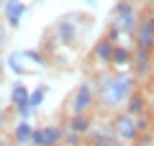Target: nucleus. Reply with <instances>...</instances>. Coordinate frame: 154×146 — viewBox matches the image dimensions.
Listing matches in <instances>:
<instances>
[{"label": "nucleus", "instance_id": "obj_30", "mask_svg": "<svg viewBox=\"0 0 154 146\" xmlns=\"http://www.w3.org/2000/svg\"><path fill=\"white\" fill-rule=\"evenodd\" d=\"M141 3L144 5H154V0H141Z\"/></svg>", "mask_w": 154, "mask_h": 146}, {"label": "nucleus", "instance_id": "obj_20", "mask_svg": "<svg viewBox=\"0 0 154 146\" xmlns=\"http://www.w3.org/2000/svg\"><path fill=\"white\" fill-rule=\"evenodd\" d=\"M62 146H85L82 144V136L75 133V131L64 128V138H62Z\"/></svg>", "mask_w": 154, "mask_h": 146}, {"label": "nucleus", "instance_id": "obj_23", "mask_svg": "<svg viewBox=\"0 0 154 146\" xmlns=\"http://www.w3.org/2000/svg\"><path fill=\"white\" fill-rule=\"evenodd\" d=\"M8 44H11V28H8V23L3 21L0 23V49L8 46Z\"/></svg>", "mask_w": 154, "mask_h": 146}, {"label": "nucleus", "instance_id": "obj_9", "mask_svg": "<svg viewBox=\"0 0 154 146\" xmlns=\"http://www.w3.org/2000/svg\"><path fill=\"white\" fill-rule=\"evenodd\" d=\"M26 11H28V8H26L23 0H5V5H3V18H5V23H8L11 31H16V28L21 26Z\"/></svg>", "mask_w": 154, "mask_h": 146}, {"label": "nucleus", "instance_id": "obj_10", "mask_svg": "<svg viewBox=\"0 0 154 146\" xmlns=\"http://www.w3.org/2000/svg\"><path fill=\"white\" fill-rule=\"evenodd\" d=\"M134 49L154 51V28H152V23H149V18H141V26L134 33Z\"/></svg>", "mask_w": 154, "mask_h": 146}, {"label": "nucleus", "instance_id": "obj_22", "mask_svg": "<svg viewBox=\"0 0 154 146\" xmlns=\"http://www.w3.org/2000/svg\"><path fill=\"white\" fill-rule=\"evenodd\" d=\"M152 115L149 113H144V115H139L136 118V128H139V133H149V131H152Z\"/></svg>", "mask_w": 154, "mask_h": 146}, {"label": "nucleus", "instance_id": "obj_28", "mask_svg": "<svg viewBox=\"0 0 154 146\" xmlns=\"http://www.w3.org/2000/svg\"><path fill=\"white\" fill-rule=\"evenodd\" d=\"M146 18H149V23H152V28H154V8L149 11V16H146Z\"/></svg>", "mask_w": 154, "mask_h": 146}, {"label": "nucleus", "instance_id": "obj_12", "mask_svg": "<svg viewBox=\"0 0 154 146\" xmlns=\"http://www.w3.org/2000/svg\"><path fill=\"white\" fill-rule=\"evenodd\" d=\"M36 126L31 120H16V126H11V141L16 146H31V136Z\"/></svg>", "mask_w": 154, "mask_h": 146}, {"label": "nucleus", "instance_id": "obj_32", "mask_svg": "<svg viewBox=\"0 0 154 146\" xmlns=\"http://www.w3.org/2000/svg\"><path fill=\"white\" fill-rule=\"evenodd\" d=\"M0 108H3V105H0Z\"/></svg>", "mask_w": 154, "mask_h": 146}, {"label": "nucleus", "instance_id": "obj_31", "mask_svg": "<svg viewBox=\"0 0 154 146\" xmlns=\"http://www.w3.org/2000/svg\"><path fill=\"white\" fill-rule=\"evenodd\" d=\"M3 5H5V0H0V11H3Z\"/></svg>", "mask_w": 154, "mask_h": 146}, {"label": "nucleus", "instance_id": "obj_17", "mask_svg": "<svg viewBox=\"0 0 154 146\" xmlns=\"http://www.w3.org/2000/svg\"><path fill=\"white\" fill-rule=\"evenodd\" d=\"M49 92H51V87L49 85H36V87H31V95H28V105H31V110L36 113V110H41V105L46 103V97H49Z\"/></svg>", "mask_w": 154, "mask_h": 146}, {"label": "nucleus", "instance_id": "obj_3", "mask_svg": "<svg viewBox=\"0 0 154 146\" xmlns=\"http://www.w3.org/2000/svg\"><path fill=\"white\" fill-rule=\"evenodd\" d=\"M67 105H69V115H90L95 108H98L95 82H93V80H82L75 90H72Z\"/></svg>", "mask_w": 154, "mask_h": 146}, {"label": "nucleus", "instance_id": "obj_6", "mask_svg": "<svg viewBox=\"0 0 154 146\" xmlns=\"http://www.w3.org/2000/svg\"><path fill=\"white\" fill-rule=\"evenodd\" d=\"M128 72L134 75L136 82H146L154 77V51H141V49H134V59Z\"/></svg>", "mask_w": 154, "mask_h": 146}, {"label": "nucleus", "instance_id": "obj_24", "mask_svg": "<svg viewBox=\"0 0 154 146\" xmlns=\"http://www.w3.org/2000/svg\"><path fill=\"white\" fill-rule=\"evenodd\" d=\"M95 146H126L123 141H118L116 136H108V138H103V141H98Z\"/></svg>", "mask_w": 154, "mask_h": 146}, {"label": "nucleus", "instance_id": "obj_27", "mask_svg": "<svg viewBox=\"0 0 154 146\" xmlns=\"http://www.w3.org/2000/svg\"><path fill=\"white\" fill-rule=\"evenodd\" d=\"M0 146H11V141H8V138H5L3 133H0Z\"/></svg>", "mask_w": 154, "mask_h": 146}, {"label": "nucleus", "instance_id": "obj_8", "mask_svg": "<svg viewBox=\"0 0 154 146\" xmlns=\"http://www.w3.org/2000/svg\"><path fill=\"white\" fill-rule=\"evenodd\" d=\"M5 69L11 72V75H16V80H26V77L31 75V64H28L23 49H16V51H11V54L5 56Z\"/></svg>", "mask_w": 154, "mask_h": 146}, {"label": "nucleus", "instance_id": "obj_25", "mask_svg": "<svg viewBox=\"0 0 154 146\" xmlns=\"http://www.w3.org/2000/svg\"><path fill=\"white\" fill-rule=\"evenodd\" d=\"M3 128H5V110L0 108V133H3Z\"/></svg>", "mask_w": 154, "mask_h": 146}, {"label": "nucleus", "instance_id": "obj_16", "mask_svg": "<svg viewBox=\"0 0 154 146\" xmlns=\"http://www.w3.org/2000/svg\"><path fill=\"white\" fill-rule=\"evenodd\" d=\"M93 59L100 62V64H110L113 62V44L108 38H100V41L93 44Z\"/></svg>", "mask_w": 154, "mask_h": 146}, {"label": "nucleus", "instance_id": "obj_21", "mask_svg": "<svg viewBox=\"0 0 154 146\" xmlns=\"http://www.w3.org/2000/svg\"><path fill=\"white\" fill-rule=\"evenodd\" d=\"M105 38H108V41L113 44V46H116V44H123V41H121V38H123V33H121V28L116 26V23H110V26H108V33H105Z\"/></svg>", "mask_w": 154, "mask_h": 146}, {"label": "nucleus", "instance_id": "obj_5", "mask_svg": "<svg viewBox=\"0 0 154 146\" xmlns=\"http://www.w3.org/2000/svg\"><path fill=\"white\" fill-rule=\"evenodd\" d=\"M62 138H64V126L62 123H44L33 128L31 146H62Z\"/></svg>", "mask_w": 154, "mask_h": 146}, {"label": "nucleus", "instance_id": "obj_18", "mask_svg": "<svg viewBox=\"0 0 154 146\" xmlns=\"http://www.w3.org/2000/svg\"><path fill=\"white\" fill-rule=\"evenodd\" d=\"M108 136H113V126H110V120H95L93 128H90V133L85 136V138H90V141H93V146H95L98 141L108 138Z\"/></svg>", "mask_w": 154, "mask_h": 146}, {"label": "nucleus", "instance_id": "obj_33", "mask_svg": "<svg viewBox=\"0 0 154 146\" xmlns=\"http://www.w3.org/2000/svg\"><path fill=\"white\" fill-rule=\"evenodd\" d=\"M13 146H16V144H13Z\"/></svg>", "mask_w": 154, "mask_h": 146}, {"label": "nucleus", "instance_id": "obj_26", "mask_svg": "<svg viewBox=\"0 0 154 146\" xmlns=\"http://www.w3.org/2000/svg\"><path fill=\"white\" fill-rule=\"evenodd\" d=\"M3 72H5V56L0 54V77H3Z\"/></svg>", "mask_w": 154, "mask_h": 146}, {"label": "nucleus", "instance_id": "obj_13", "mask_svg": "<svg viewBox=\"0 0 154 146\" xmlns=\"http://www.w3.org/2000/svg\"><path fill=\"white\" fill-rule=\"evenodd\" d=\"M93 123H95V115H93V113H90V115H67L64 128L75 131V133H80V136L85 138V136L90 133V128H93Z\"/></svg>", "mask_w": 154, "mask_h": 146}, {"label": "nucleus", "instance_id": "obj_4", "mask_svg": "<svg viewBox=\"0 0 154 146\" xmlns=\"http://www.w3.org/2000/svg\"><path fill=\"white\" fill-rule=\"evenodd\" d=\"M110 126H113V136L118 141H123L126 146H134L139 141V128H136V118L134 115H128L126 110H118V113H113V118H110Z\"/></svg>", "mask_w": 154, "mask_h": 146}, {"label": "nucleus", "instance_id": "obj_29", "mask_svg": "<svg viewBox=\"0 0 154 146\" xmlns=\"http://www.w3.org/2000/svg\"><path fill=\"white\" fill-rule=\"evenodd\" d=\"M82 3H85V5H98L100 0H82Z\"/></svg>", "mask_w": 154, "mask_h": 146}, {"label": "nucleus", "instance_id": "obj_2", "mask_svg": "<svg viewBox=\"0 0 154 146\" xmlns=\"http://www.w3.org/2000/svg\"><path fill=\"white\" fill-rule=\"evenodd\" d=\"M110 21L121 28L123 38H134L136 28L141 26V13L136 11V5L131 0H118L113 5V11H110Z\"/></svg>", "mask_w": 154, "mask_h": 146}, {"label": "nucleus", "instance_id": "obj_7", "mask_svg": "<svg viewBox=\"0 0 154 146\" xmlns=\"http://www.w3.org/2000/svg\"><path fill=\"white\" fill-rule=\"evenodd\" d=\"M57 38H59L62 46H72V44H77V36H80V31H77V16L72 13V16H64L57 21Z\"/></svg>", "mask_w": 154, "mask_h": 146}, {"label": "nucleus", "instance_id": "obj_15", "mask_svg": "<svg viewBox=\"0 0 154 146\" xmlns=\"http://www.w3.org/2000/svg\"><path fill=\"white\" fill-rule=\"evenodd\" d=\"M123 110H126L128 115H134V118H139V115H144V113L149 110V100L144 97V92H139V90H136V92H134V95L126 100Z\"/></svg>", "mask_w": 154, "mask_h": 146}, {"label": "nucleus", "instance_id": "obj_19", "mask_svg": "<svg viewBox=\"0 0 154 146\" xmlns=\"http://www.w3.org/2000/svg\"><path fill=\"white\" fill-rule=\"evenodd\" d=\"M23 54H26L28 64H31L33 69H46V59H44V54H41L38 49H23Z\"/></svg>", "mask_w": 154, "mask_h": 146}, {"label": "nucleus", "instance_id": "obj_34", "mask_svg": "<svg viewBox=\"0 0 154 146\" xmlns=\"http://www.w3.org/2000/svg\"><path fill=\"white\" fill-rule=\"evenodd\" d=\"M152 120H154V118H152Z\"/></svg>", "mask_w": 154, "mask_h": 146}, {"label": "nucleus", "instance_id": "obj_11", "mask_svg": "<svg viewBox=\"0 0 154 146\" xmlns=\"http://www.w3.org/2000/svg\"><path fill=\"white\" fill-rule=\"evenodd\" d=\"M28 95H31V87L26 85V80H13L11 87H8V103L13 108H21V105H28Z\"/></svg>", "mask_w": 154, "mask_h": 146}, {"label": "nucleus", "instance_id": "obj_1", "mask_svg": "<svg viewBox=\"0 0 154 146\" xmlns=\"http://www.w3.org/2000/svg\"><path fill=\"white\" fill-rule=\"evenodd\" d=\"M95 97L103 113H116L126 105V100L136 92L139 82L128 69H103L95 75Z\"/></svg>", "mask_w": 154, "mask_h": 146}, {"label": "nucleus", "instance_id": "obj_14", "mask_svg": "<svg viewBox=\"0 0 154 146\" xmlns=\"http://www.w3.org/2000/svg\"><path fill=\"white\" fill-rule=\"evenodd\" d=\"M131 59H134V49L128 46L126 41L113 46V62H110L113 69H128V67H131Z\"/></svg>", "mask_w": 154, "mask_h": 146}]
</instances>
